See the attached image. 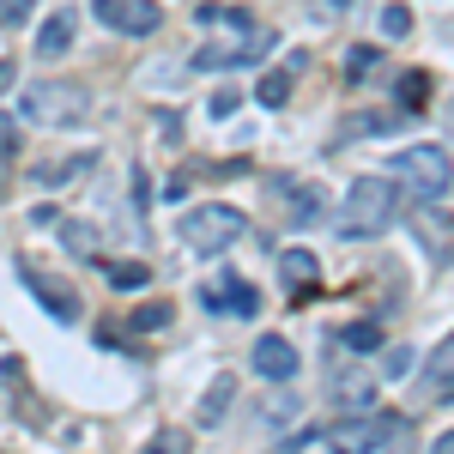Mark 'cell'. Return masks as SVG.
<instances>
[{
    "label": "cell",
    "instance_id": "1",
    "mask_svg": "<svg viewBox=\"0 0 454 454\" xmlns=\"http://www.w3.org/2000/svg\"><path fill=\"white\" fill-rule=\"evenodd\" d=\"M400 218V182L394 176H357L346 194V237H382Z\"/></svg>",
    "mask_w": 454,
    "mask_h": 454
},
{
    "label": "cell",
    "instance_id": "2",
    "mask_svg": "<svg viewBox=\"0 0 454 454\" xmlns=\"http://www.w3.org/2000/svg\"><path fill=\"white\" fill-rule=\"evenodd\" d=\"M85 109H91V98H85L73 79H31L25 98H19V115H25L31 128H79Z\"/></svg>",
    "mask_w": 454,
    "mask_h": 454
},
{
    "label": "cell",
    "instance_id": "3",
    "mask_svg": "<svg viewBox=\"0 0 454 454\" xmlns=\"http://www.w3.org/2000/svg\"><path fill=\"white\" fill-rule=\"evenodd\" d=\"M273 43H279L273 31H261L254 19H243V25H231V36H224V43H200V55H194V67H200V73L248 67V61H261V55H267Z\"/></svg>",
    "mask_w": 454,
    "mask_h": 454
},
{
    "label": "cell",
    "instance_id": "4",
    "mask_svg": "<svg viewBox=\"0 0 454 454\" xmlns=\"http://www.w3.org/2000/svg\"><path fill=\"white\" fill-rule=\"evenodd\" d=\"M394 176H400V188H406V194L436 200V194L449 188L454 164H449V152H442V145H406V152L394 158Z\"/></svg>",
    "mask_w": 454,
    "mask_h": 454
},
{
    "label": "cell",
    "instance_id": "5",
    "mask_svg": "<svg viewBox=\"0 0 454 454\" xmlns=\"http://www.w3.org/2000/svg\"><path fill=\"white\" fill-rule=\"evenodd\" d=\"M182 243L200 254H224L231 243H243V212L237 207H194L182 218Z\"/></svg>",
    "mask_w": 454,
    "mask_h": 454
},
{
    "label": "cell",
    "instance_id": "6",
    "mask_svg": "<svg viewBox=\"0 0 454 454\" xmlns=\"http://www.w3.org/2000/svg\"><path fill=\"white\" fill-rule=\"evenodd\" d=\"M406 424H400V412H364V419H346L327 430V449L333 454H376L382 442H394Z\"/></svg>",
    "mask_w": 454,
    "mask_h": 454
},
{
    "label": "cell",
    "instance_id": "7",
    "mask_svg": "<svg viewBox=\"0 0 454 454\" xmlns=\"http://www.w3.org/2000/svg\"><path fill=\"white\" fill-rule=\"evenodd\" d=\"M91 12L104 19L109 31H121V36H152V31H158V19H164L158 0H98Z\"/></svg>",
    "mask_w": 454,
    "mask_h": 454
},
{
    "label": "cell",
    "instance_id": "8",
    "mask_svg": "<svg viewBox=\"0 0 454 454\" xmlns=\"http://www.w3.org/2000/svg\"><path fill=\"white\" fill-rule=\"evenodd\" d=\"M200 309H231V315H254L261 309V297H254V285H243L237 273H218V285H200Z\"/></svg>",
    "mask_w": 454,
    "mask_h": 454
},
{
    "label": "cell",
    "instance_id": "9",
    "mask_svg": "<svg viewBox=\"0 0 454 454\" xmlns=\"http://www.w3.org/2000/svg\"><path fill=\"white\" fill-rule=\"evenodd\" d=\"M254 376H267V382H291V376H297V346L279 340V333H261V340H254Z\"/></svg>",
    "mask_w": 454,
    "mask_h": 454
},
{
    "label": "cell",
    "instance_id": "10",
    "mask_svg": "<svg viewBox=\"0 0 454 454\" xmlns=\"http://www.w3.org/2000/svg\"><path fill=\"white\" fill-rule=\"evenodd\" d=\"M25 285H31L36 297H43V309L55 315V321H79V291H73L67 279H49V273H36V267H25Z\"/></svg>",
    "mask_w": 454,
    "mask_h": 454
},
{
    "label": "cell",
    "instance_id": "11",
    "mask_svg": "<svg viewBox=\"0 0 454 454\" xmlns=\"http://www.w3.org/2000/svg\"><path fill=\"white\" fill-rule=\"evenodd\" d=\"M419 243L430 248V261H454V218H442V212H419Z\"/></svg>",
    "mask_w": 454,
    "mask_h": 454
},
{
    "label": "cell",
    "instance_id": "12",
    "mask_svg": "<svg viewBox=\"0 0 454 454\" xmlns=\"http://www.w3.org/2000/svg\"><path fill=\"white\" fill-rule=\"evenodd\" d=\"M231 400H237V376H231V370H224V376H218V382L207 387V394H200V424H224V412H231Z\"/></svg>",
    "mask_w": 454,
    "mask_h": 454
},
{
    "label": "cell",
    "instance_id": "13",
    "mask_svg": "<svg viewBox=\"0 0 454 454\" xmlns=\"http://www.w3.org/2000/svg\"><path fill=\"white\" fill-rule=\"evenodd\" d=\"M67 49H73V19H67V12H55V19L36 31V55L55 61V55H67Z\"/></svg>",
    "mask_w": 454,
    "mask_h": 454
},
{
    "label": "cell",
    "instance_id": "14",
    "mask_svg": "<svg viewBox=\"0 0 454 454\" xmlns=\"http://www.w3.org/2000/svg\"><path fill=\"white\" fill-rule=\"evenodd\" d=\"M430 394H436V400H454V333L436 346V357H430Z\"/></svg>",
    "mask_w": 454,
    "mask_h": 454
},
{
    "label": "cell",
    "instance_id": "15",
    "mask_svg": "<svg viewBox=\"0 0 454 454\" xmlns=\"http://www.w3.org/2000/svg\"><path fill=\"white\" fill-rule=\"evenodd\" d=\"M91 164H98L91 152H79V158H67V164H36L31 182H43V188H67L73 176H79V170H91Z\"/></svg>",
    "mask_w": 454,
    "mask_h": 454
},
{
    "label": "cell",
    "instance_id": "16",
    "mask_svg": "<svg viewBox=\"0 0 454 454\" xmlns=\"http://www.w3.org/2000/svg\"><path fill=\"white\" fill-rule=\"evenodd\" d=\"M104 279H109V291H140L152 279V267L145 261H104Z\"/></svg>",
    "mask_w": 454,
    "mask_h": 454
},
{
    "label": "cell",
    "instance_id": "17",
    "mask_svg": "<svg viewBox=\"0 0 454 454\" xmlns=\"http://www.w3.org/2000/svg\"><path fill=\"white\" fill-rule=\"evenodd\" d=\"M279 267H285V279H291V285H315V273H321L309 248H285V261H279Z\"/></svg>",
    "mask_w": 454,
    "mask_h": 454
},
{
    "label": "cell",
    "instance_id": "18",
    "mask_svg": "<svg viewBox=\"0 0 454 454\" xmlns=\"http://www.w3.org/2000/svg\"><path fill=\"white\" fill-rule=\"evenodd\" d=\"M394 98H400V109H424V98H430V73H406Z\"/></svg>",
    "mask_w": 454,
    "mask_h": 454
},
{
    "label": "cell",
    "instance_id": "19",
    "mask_svg": "<svg viewBox=\"0 0 454 454\" xmlns=\"http://www.w3.org/2000/svg\"><path fill=\"white\" fill-rule=\"evenodd\" d=\"M128 321H134V333H164V327H170V303H145V309H134Z\"/></svg>",
    "mask_w": 454,
    "mask_h": 454
},
{
    "label": "cell",
    "instance_id": "20",
    "mask_svg": "<svg viewBox=\"0 0 454 454\" xmlns=\"http://www.w3.org/2000/svg\"><path fill=\"white\" fill-rule=\"evenodd\" d=\"M382 36H412V6H406V0L382 6Z\"/></svg>",
    "mask_w": 454,
    "mask_h": 454
},
{
    "label": "cell",
    "instance_id": "21",
    "mask_svg": "<svg viewBox=\"0 0 454 454\" xmlns=\"http://www.w3.org/2000/svg\"><path fill=\"white\" fill-rule=\"evenodd\" d=\"M346 346L351 351H382V327L376 321H357V327H346Z\"/></svg>",
    "mask_w": 454,
    "mask_h": 454
},
{
    "label": "cell",
    "instance_id": "22",
    "mask_svg": "<svg viewBox=\"0 0 454 454\" xmlns=\"http://www.w3.org/2000/svg\"><path fill=\"white\" fill-rule=\"evenodd\" d=\"M261 104H267V109L291 104V79H285V73H267V79H261Z\"/></svg>",
    "mask_w": 454,
    "mask_h": 454
},
{
    "label": "cell",
    "instance_id": "23",
    "mask_svg": "<svg viewBox=\"0 0 454 454\" xmlns=\"http://www.w3.org/2000/svg\"><path fill=\"white\" fill-rule=\"evenodd\" d=\"M61 237H67V248L73 254H98V237L79 224V218H61Z\"/></svg>",
    "mask_w": 454,
    "mask_h": 454
},
{
    "label": "cell",
    "instance_id": "24",
    "mask_svg": "<svg viewBox=\"0 0 454 454\" xmlns=\"http://www.w3.org/2000/svg\"><path fill=\"white\" fill-rule=\"evenodd\" d=\"M333 400H370V376H333Z\"/></svg>",
    "mask_w": 454,
    "mask_h": 454
},
{
    "label": "cell",
    "instance_id": "25",
    "mask_svg": "<svg viewBox=\"0 0 454 454\" xmlns=\"http://www.w3.org/2000/svg\"><path fill=\"white\" fill-rule=\"evenodd\" d=\"M406 370H412V346H394V351H387V370H382V376H406Z\"/></svg>",
    "mask_w": 454,
    "mask_h": 454
},
{
    "label": "cell",
    "instance_id": "26",
    "mask_svg": "<svg viewBox=\"0 0 454 454\" xmlns=\"http://www.w3.org/2000/svg\"><path fill=\"white\" fill-rule=\"evenodd\" d=\"M376 61H382L376 49H351V55H346V73H370V67H376Z\"/></svg>",
    "mask_w": 454,
    "mask_h": 454
},
{
    "label": "cell",
    "instance_id": "27",
    "mask_svg": "<svg viewBox=\"0 0 454 454\" xmlns=\"http://www.w3.org/2000/svg\"><path fill=\"white\" fill-rule=\"evenodd\" d=\"M25 12H31V0H0V25H25Z\"/></svg>",
    "mask_w": 454,
    "mask_h": 454
},
{
    "label": "cell",
    "instance_id": "28",
    "mask_svg": "<svg viewBox=\"0 0 454 454\" xmlns=\"http://www.w3.org/2000/svg\"><path fill=\"white\" fill-rule=\"evenodd\" d=\"M19 152V128H12V115H0V158H12Z\"/></svg>",
    "mask_w": 454,
    "mask_h": 454
},
{
    "label": "cell",
    "instance_id": "29",
    "mask_svg": "<svg viewBox=\"0 0 454 454\" xmlns=\"http://www.w3.org/2000/svg\"><path fill=\"white\" fill-rule=\"evenodd\" d=\"M145 454H188V442H182L176 430H164V436H158V442H152V449H145Z\"/></svg>",
    "mask_w": 454,
    "mask_h": 454
},
{
    "label": "cell",
    "instance_id": "30",
    "mask_svg": "<svg viewBox=\"0 0 454 454\" xmlns=\"http://www.w3.org/2000/svg\"><path fill=\"white\" fill-rule=\"evenodd\" d=\"M291 200H297V218H315V212H321V194H315V188H303V194H291Z\"/></svg>",
    "mask_w": 454,
    "mask_h": 454
},
{
    "label": "cell",
    "instance_id": "31",
    "mask_svg": "<svg viewBox=\"0 0 454 454\" xmlns=\"http://www.w3.org/2000/svg\"><path fill=\"white\" fill-rule=\"evenodd\" d=\"M351 134H387L382 115H351Z\"/></svg>",
    "mask_w": 454,
    "mask_h": 454
},
{
    "label": "cell",
    "instance_id": "32",
    "mask_svg": "<svg viewBox=\"0 0 454 454\" xmlns=\"http://www.w3.org/2000/svg\"><path fill=\"white\" fill-rule=\"evenodd\" d=\"M243 104V98H237V91H218V98H212V115H218V121H224V115H231V109Z\"/></svg>",
    "mask_w": 454,
    "mask_h": 454
},
{
    "label": "cell",
    "instance_id": "33",
    "mask_svg": "<svg viewBox=\"0 0 454 454\" xmlns=\"http://www.w3.org/2000/svg\"><path fill=\"white\" fill-rule=\"evenodd\" d=\"M430 454H454V430H442V436H436V449Z\"/></svg>",
    "mask_w": 454,
    "mask_h": 454
},
{
    "label": "cell",
    "instance_id": "34",
    "mask_svg": "<svg viewBox=\"0 0 454 454\" xmlns=\"http://www.w3.org/2000/svg\"><path fill=\"white\" fill-rule=\"evenodd\" d=\"M12 79H19V73H12V61H0V91H6Z\"/></svg>",
    "mask_w": 454,
    "mask_h": 454
},
{
    "label": "cell",
    "instance_id": "35",
    "mask_svg": "<svg viewBox=\"0 0 454 454\" xmlns=\"http://www.w3.org/2000/svg\"><path fill=\"white\" fill-rule=\"evenodd\" d=\"M387 454H412V449H406V430H400V449H387Z\"/></svg>",
    "mask_w": 454,
    "mask_h": 454
},
{
    "label": "cell",
    "instance_id": "36",
    "mask_svg": "<svg viewBox=\"0 0 454 454\" xmlns=\"http://www.w3.org/2000/svg\"><path fill=\"white\" fill-rule=\"evenodd\" d=\"M449 128H454V104H449Z\"/></svg>",
    "mask_w": 454,
    "mask_h": 454
}]
</instances>
